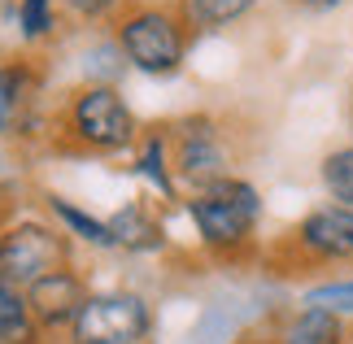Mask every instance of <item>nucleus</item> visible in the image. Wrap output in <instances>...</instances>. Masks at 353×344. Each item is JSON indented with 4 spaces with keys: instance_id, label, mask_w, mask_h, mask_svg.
Wrapping results in <instances>:
<instances>
[{
    "instance_id": "1",
    "label": "nucleus",
    "mask_w": 353,
    "mask_h": 344,
    "mask_svg": "<svg viewBox=\"0 0 353 344\" xmlns=\"http://www.w3.org/2000/svg\"><path fill=\"white\" fill-rule=\"evenodd\" d=\"M188 210H192L205 244L227 249V244L249 240V231L257 227V214H262V201H257L253 183H244V179H219Z\"/></svg>"
},
{
    "instance_id": "2",
    "label": "nucleus",
    "mask_w": 353,
    "mask_h": 344,
    "mask_svg": "<svg viewBox=\"0 0 353 344\" xmlns=\"http://www.w3.org/2000/svg\"><path fill=\"white\" fill-rule=\"evenodd\" d=\"M70 327L74 344H135L148 332V310L131 292H101L83 301Z\"/></svg>"
},
{
    "instance_id": "3",
    "label": "nucleus",
    "mask_w": 353,
    "mask_h": 344,
    "mask_svg": "<svg viewBox=\"0 0 353 344\" xmlns=\"http://www.w3.org/2000/svg\"><path fill=\"white\" fill-rule=\"evenodd\" d=\"M61 257H65V244L57 240V231L35 227V223L13 227L0 236V279L31 287L35 279L61 270Z\"/></svg>"
},
{
    "instance_id": "4",
    "label": "nucleus",
    "mask_w": 353,
    "mask_h": 344,
    "mask_svg": "<svg viewBox=\"0 0 353 344\" xmlns=\"http://www.w3.org/2000/svg\"><path fill=\"white\" fill-rule=\"evenodd\" d=\"M122 48H127V57L148 74H170L174 65L183 61L179 26H174L166 13H135V18L122 26Z\"/></svg>"
},
{
    "instance_id": "5",
    "label": "nucleus",
    "mask_w": 353,
    "mask_h": 344,
    "mask_svg": "<svg viewBox=\"0 0 353 344\" xmlns=\"http://www.w3.org/2000/svg\"><path fill=\"white\" fill-rule=\"evenodd\" d=\"M74 131L83 135L88 144L97 148H122L131 140L135 122H131V109L118 101V96L110 88H92L74 101Z\"/></svg>"
},
{
    "instance_id": "6",
    "label": "nucleus",
    "mask_w": 353,
    "mask_h": 344,
    "mask_svg": "<svg viewBox=\"0 0 353 344\" xmlns=\"http://www.w3.org/2000/svg\"><path fill=\"white\" fill-rule=\"evenodd\" d=\"M296 244L319 261H349L353 257V210L349 205H323L305 214L296 227Z\"/></svg>"
},
{
    "instance_id": "7",
    "label": "nucleus",
    "mask_w": 353,
    "mask_h": 344,
    "mask_svg": "<svg viewBox=\"0 0 353 344\" xmlns=\"http://www.w3.org/2000/svg\"><path fill=\"white\" fill-rule=\"evenodd\" d=\"M26 301H31V314L39 323H65V318L74 323V314L83 310L88 296H83V283L70 270H52V274L31 283V296Z\"/></svg>"
},
{
    "instance_id": "8",
    "label": "nucleus",
    "mask_w": 353,
    "mask_h": 344,
    "mask_svg": "<svg viewBox=\"0 0 353 344\" xmlns=\"http://www.w3.org/2000/svg\"><path fill=\"white\" fill-rule=\"evenodd\" d=\"M31 340H35L31 301L18 292V283L0 279V344H31Z\"/></svg>"
},
{
    "instance_id": "9",
    "label": "nucleus",
    "mask_w": 353,
    "mask_h": 344,
    "mask_svg": "<svg viewBox=\"0 0 353 344\" xmlns=\"http://www.w3.org/2000/svg\"><path fill=\"white\" fill-rule=\"evenodd\" d=\"M283 344H345V318L332 310H314L305 305L288 327V340Z\"/></svg>"
},
{
    "instance_id": "10",
    "label": "nucleus",
    "mask_w": 353,
    "mask_h": 344,
    "mask_svg": "<svg viewBox=\"0 0 353 344\" xmlns=\"http://www.w3.org/2000/svg\"><path fill=\"white\" fill-rule=\"evenodd\" d=\"M179 166L188 179H196V183H219V170H223V148L214 140V131H201L196 140H183V153H179Z\"/></svg>"
},
{
    "instance_id": "11",
    "label": "nucleus",
    "mask_w": 353,
    "mask_h": 344,
    "mask_svg": "<svg viewBox=\"0 0 353 344\" xmlns=\"http://www.w3.org/2000/svg\"><path fill=\"white\" fill-rule=\"evenodd\" d=\"M323 188H327V196L336 205H349L353 210V144L345 148H332L327 157H323Z\"/></svg>"
},
{
    "instance_id": "12",
    "label": "nucleus",
    "mask_w": 353,
    "mask_h": 344,
    "mask_svg": "<svg viewBox=\"0 0 353 344\" xmlns=\"http://www.w3.org/2000/svg\"><path fill=\"white\" fill-rule=\"evenodd\" d=\"M110 231H114V244H127V249H153L157 244V227L140 210H122L110 223Z\"/></svg>"
},
{
    "instance_id": "13",
    "label": "nucleus",
    "mask_w": 353,
    "mask_h": 344,
    "mask_svg": "<svg viewBox=\"0 0 353 344\" xmlns=\"http://www.w3.org/2000/svg\"><path fill=\"white\" fill-rule=\"evenodd\" d=\"M305 305L332 310V314H341V318H349V314H353V279H332V283L310 287V292H305Z\"/></svg>"
},
{
    "instance_id": "14",
    "label": "nucleus",
    "mask_w": 353,
    "mask_h": 344,
    "mask_svg": "<svg viewBox=\"0 0 353 344\" xmlns=\"http://www.w3.org/2000/svg\"><path fill=\"white\" fill-rule=\"evenodd\" d=\"M52 210H57L65 223H70L79 236H88L92 244H114V231L105 227V223H97V218H88V214H79L74 205H65V201H52Z\"/></svg>"
},
{
    "instance_id": "15",
    "label": "nucleus",
    "mask_w": 353,
    "mask_h": 344,
    "mask_svg": "<svg viewBox=\"0 0 353 344\" xmlns=\"http://www.w3.org/2000/svg\"><path fill=\"white\" fill-rule=\"evenodd\" d=\"M253 0H192L196 18L210 22V26H223V22H236L244 9H249Z\"/></svg>"
},
{
    "instance_id": "16",
    "label": "nucleus",
    "mask_w": 353,
    "mask_h": 344,
    "mask_svg": "<svg viewBox=\"0 0 353 344\" xmlns=\"http://www.w3.org/2000/svg\"><path fill=\"white\" fill-rule=\"evenodd\" d=\"M48 26H52L48 0H22V31H26V35H44Z\"/></svg>"
},
{
    "instance_id": "17",
    "label": "nucleus",
    "mask_w": 353,
    "mask_h": 344,
    "mask_svg": "<svg viewBox=\"0 0 353 344\" xmlns=\"http://www.w3.org/2000/svg\"><path fill=\"white\" fill-rule=\"evenodd\" d=\"M144 174L153 179V183H157L161 192H170V179H166V170H161V144H157V140H148V153H144Z\"/></svg>"
},
{
    "instance_id": "18",
    "label": "nucleus",
    "mask_w": 353,
    "mask_h": 344,
    "mask_svg": "<svg viewBox=\"0 0 353 344\" xmlns=\"http://www.w3.org/2000/svg\"><path fill=\"white\" fill-rule=\"evenodd\" d=\"M13 105H18V96H13V74H0V127L9 122Z\"/></svg>"
},
{
    "instance_id": "19",
    "label": "nucleus",
    "mask_w": 353,
    "mask_h": 344,
    "mask_svg": "<svg viewBox=\"0 0 353 344\" xmlns=\"http://www.w3.org/2000/svg\"><path fill=\"white\" fill-rule=\"evenodd\" d=\"M74 9H83V13H101L105 5H110V0H70Z\"/></svg>"
},
{
    "instance_id": "20",
    "label": "nucleus",
    "mask_w": 353,
    "mask_h": 344,
    "mask_svg": "<svg viewBox=\"0 0 353 344\" xmlns=\"http://www.w3.org/2000/svg\"><path fill=\"white\" fill-rule=\"evenodd\" d=\"M310 5H336V0H310Z\"/></svg>"
}]
</instances>
